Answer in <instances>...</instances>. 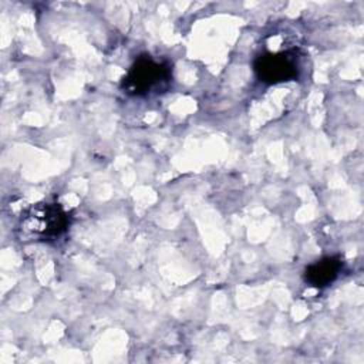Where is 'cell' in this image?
Listing matches in <instances>:
<instances>
[{"label": "cell", "mask_w": 364, "mask_h": 364, "mask_svg": "<svg viewBox=\"0 0 364 364\" xmlns=\"http://www.w3.org/2000/svg\"><path fill=\"white\" fill-rule=\"evenodd\" d=\"M172 82V67L165 60L141 55L128 68L121 88L132 97H151L165 92Z\"/></svg>", "instance_id": "1"}, {"label": "cell", "mask_w": 364, "mask_h": 364, "mask_svg": "<svg viewBox=\"0 0 364 364\" xmlns=\"http://www.w3.org/2000/svg\"><path fill=\"white\" fill-rule=\"evenodd\" d=\"M71 223L70 213L57 202H41L30 206L20 220L23 235L33 240H55Z\"/></svg>", "instance_id": "2"}, {"label": "cell", "mask_w": 364, "mask_h": 364, "mask_svg": "<svg viewBox=\"0 0 364 364\" xmlns=\"http://www.w3.org/2000/svg\"><path fill=\"white\" fill-rule=\"evenodd\" d=\"M257 78L266 84L293 81L300 74V53L296 48L263 53L253 63Z\"/></svg>", "instance_id": "3"}, {"label": "cell", "mask_w": 364, "mask_h": 364, "mask_svg": "<svg viewBox=\"0 0 364 364\" xmlns=\"http://www.w3.org/2000/svg\"><path fill=\"white\" fill-rule=\"evenodd\" d=\"M343 270V260L338 256H326L304 269V282L317 289H324L334 283Z\"/></svg>", "instance_id": "4"}]
</instances>
